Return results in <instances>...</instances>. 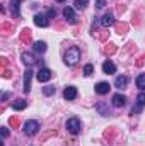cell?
<instances>
[{"mask_svg":"<svg viewBox=\"0 0 145 146\" xmlns=\"http://www.w3.org/2000/svg\"><path fill=\"white\" fill-rule=\"evenodd\" d=\"M137 87L142 88V90H145V73H142V75L137 76Z\"/></svg>","mask_w":145,"mask_h":146,"instance_id":"18","label":"cell"},{"mask_svg":"<svg viewBox=\"0 0 145 146\" xmlns=\"http://www.w3.org/2000/svg\"><path fill=\"white\" fill-rule=\"evenodd\" d=\"M34 24L36 26H39V27H48V17L46 15H43V14H36L34 15Z\"/></svg>","mask_w":145,"mask_h":146,"instance_id":"5","label":"cell"},{"mask_svg":"<svg viewBox=\"0 0 145 146\" xmlns=\"http://www.w3.org/2000/svg\"><path fill=\"white\" fill-rule=\"evenodd\" d=\"M43 92H44V95H51V94H55V87H50L48 85V87H44Z\"/></svg>","mask_w":145,"mask_h":146,"instance_id":"22","label":"cell"},{"mask_svg":"<svg viewBox=\"0 0 145 146\" xmlns=\"http://www.w3.org/2000/svg\"><path fill=\"white\" fill-rule=\"evenodd\" d=\"M31 78H33V72L31 70H26L24 72V92L26 94L31 90Z\"/></svg>","mask_w":145,"mask_h":146,"instance_id":"8","label":"cell"},{"mask_svg":"<svg viewBox=\"0 0 145 146\" xmlns=\"http://www.w3.org/2000/svg\"><path fill=\"white\" fill-rule=\"evenodd\" d=\"M36 78L39 80V82H48V80L51 78V72H50L48 68H41V70L38 72Z\"/></svg>","mask_w":145,"mask_h":146,"instance_id":"7","label":"cell"},{"mask_svg":"<svg viewBox=\"0 0 145 146\" xmlns=\"http://www.w3.org/2000/svg\"><path fill=\"white\" fill-rule=\"evenodd\" d=\"M56 2H65V0H56Z\"/></svg>","mask_w":145,"mask_h":146,"instance_id":"26","label":"cell"},{"mask_svg":"<svg viewBox=\"0 0 145 146\" xmlns=\"http://www.w3.org/2000/svg\"><path fill=\"white\" fill-rule=\"evenodd\" d=\"M92 72H94V66H92V65H85V68H84V75H85V76H91Z\"/></svg>","mask_w":145,"mask_h":146,"instance_id":"20","label":"cell"},{"mask_svg":"<svg viewBox=\"0 0 145 146\" xmlns=\"http://www.w3.org/2000/svg\"><path fill=\"white\" fill-rule=\"evenodd\" d=\"M104 5H106V2H104V0H97V2H96V7H97V9H103Z\"/></svg>","mask_w":145,"mask_h":146,"instance_id":"24","label":"cell"},{"mask_svg":"<svg viewBox=\"0 0 145 146\" xmlns=\"http://www.w3.org/2000/svg\"><path fill=\"white\" fill-rule=\"evenodd\" d=\"M46 17H50V19H51V17H56V10H55V9H50L48 14H46Z\"/></svg>","mask_w":145,"mask_h":146,"instance_id":"23","label":"cell"},{"mask_svg":"<svg viewBox=\"0 0 145 146\" xmlns=\"http://www.w3.org/2000/svg\"><path fill=\"white\" fill-rule=\"evenodd\" d=\"M38 131H39V122H38V121H28V122L24 124V133H26L28 136L36 134Z\"/></svg>","mask_w":145,"mask_h":146,"instance_id":"3","label":"cell"},{"mask_svg":"<svg viewBox=\"0 0 145 146\" xmlns=\"http://www.w3.org/2000/svg\"><path fill=\"white\" fill-rule=\"evenodd\" d=\"M87 3H89V0H75V9H79V10H82V9H85L87 7Z\"/></svg>","mask_w":145,"mask_h":146,"instance_id":"19","label":"cell"},{"mask_svg":"<svg viewBox=\"0 0 145 146\" xmlns=\"http://www.w3.org/2000/svg\"><path fill=\"white\" fill-rule=\"evenodd\" d=\"M67 131L72 133V134H79L80 133V121L77 117H72L67 121Z\"/></svg>","mask_w":145,"mask_h":146,"instance_id":"2","label":"cell"},{"mask_svg":"<svg viewBox=\"0 0 145 146\" xmlns=\"http://www.w3.org/2000/svg\"><path fill=\"white\" fill-rule=\"evenodd\" d=\"M26 106H28V100H22V99H19V100H14V104H12V109H14V110H22V109H26Z\"/></svg>","mask_w":145,"mask_h":146,"instance_id":"14","label":"cell"},{"mask_svg":"<svg viewBox=\"0 0 145 146\" xmlns=\"http://www.w3.org/2000/svg\"><path fill=\"white\" fill-rule=\"evenodd\" d=\"M34 51L36 53H44L46 51V42L44 41H36L34 42Z\"/></svg>","mask_w":145,"mask_h":146,"instance_id":"16","label":"cell"},{"mask_svg":"<svg viewBox=\"0 0 145 146\" xmlns=\"http://www.w3.org/2000/svg\"><path fill=\"white\" fill-rule=\"evenodd\" d=\"M101 24H103L104 27H109V26H113V24H114V15H113V12H106V14L103 15Z\"/></svg>","mask_w":145,"mask_h":146,"instance_id":"6","label":"cell"},{"mask_svg":"<svg viewBox=\"0 0 145 146\" xmlns=\"http://www.w3.org/2000/svg\"><path fill=\"white\" fill-rule=\"evenodd\" d=\"M137 102H138V107H144L145 106V94H140V95H138Z\"/></svg>","mask_w":145,"mask_h":146,"instance_id":"21","label":"cell"},{"mask_svg":"<svg viewBox=\"0 0 145 146\" xmlns=\"http://www.w3.org/2000/svg\"><path fill=\"white\" fill-rule=\"evenodd\" d=\"M126 104V99H125V95H121V94H116V95H113V106L114 107H123Z\"/></svg>","mask_w":145,"mask_h":146,"instance_id":"9","label":"cell"},{"mask_svg":"<svg viewBox=\"0 0 145 146\" xmlns=\"http://www.w3.org/2000/svg\"><path fill=\"white\" fill-rule=\"evenodd\" d=\"M22 61H24L26 65H34V63H36L34 56H33V54H28V53H22Z\"/></svg>","mask_w":145,"mask_h":146,"instance_id":"17","label":"cell"},{"mask_svg":"<svg viewBox=\"0 0 145 146\" xmlns=\"http://www.w3.org/2000/svg\"><path fill=\"white\" fill-rule=\"evenodd\" d=\"M109 83L108 82H99L97 85H96V94H99V95H106L109 92Z\"/></svg>","mask_w":145,"mask_h":146,"instance_id":"4","label":"cell"},{"mask_svg":"<svg viewBox=\"0 0 145 146\" xmlns=\"http://www.w3.org/2000/svg\"><path fill=\"white\" fill-rule=\"evenodd\" d=\"M63 17L68 21V22H75V14H73V9H70V7H65L63 9Z\"/></svg>","mask_w":145,"mask_h":146,"instance_id":"13","label":"cell"},{"mask_svg":"<svg viewBox=\"0 0 145 146\" xmlns=\"http://www.w3.org/2000/svg\"><path fill=\"white\" fill-rule=\"evenodd\" d=\"M63 60H65V63H67V65L73 66V65H75V63L80 60V49H79L77 46L68 48V49L65 51V56H63Z\"/></svg>","mask_w":145,"mask_h":146,"instance_id":"1","label":"cell"},{"mask_svg":"<svg viewBox=\"0 0 145 146\" xmlns=\"http://www.w3.org/2000/svg\"><path fill=\"white\" fill-rule=\"evenodd\" d=\"M103 72L104 73H108V75H111V73H114L116 72V66H114V63H113V61H104V63H103Z\"/></svg>","mask_w":145,"mask_h":146,"instance_id":"12","label":"cell"},{"mask_svg":"<svg viewBox=\"0 0 145 146\" xmlns=\"http://www.w3.org/2000/svg\"><path fill=\"white\" fill-rule=\"evenodd\" d=\"M63 97H65L67 100H73V99L77 97V88H75V87H67V88L63 90Z\"/></svg>","mask_w":145,"mask_h":146,"instance_id":"10","label":"cell"},{"mask_svg":"<svg viewBox=\"0 0 145 146\" xmlns=\"http://www.w3.org/2000/svg\"><path fill=\"white\" fill-rule=\"evenodd\" d=\"M9 136V131H7V127H2V138H7Z\"/></svg>","mask_w":145,"mask_h":146,"instance_id":"25","label":"cell"},{"mask_svg":"<svg viewBox=\"0 0 145 146\" xmlns=\"http://www.w3.org/2000/svg\"><path fill=\"white\" fill-rule=\"evenodd\" d=\"M19 3H21V0H10V10H12V14H14L15 17L21 15V12H19Z\"/></svg>","mask_w":145,"mask_h":146,"instance_id":"15","label":"cell"},{"mask_svg":"<svg viewBox=\"0 0 145 146\" xmlns=\"http://www.w3.org/2000/svg\"><path fill=\"white\" fill-rule=\"evenodd\" d=\"M126 83H128V78H126L125 75H119V76L114 80V87H116V88H125Z\"/></svg>","mask_w":145,"mask_h":146,"instance_id":"11","label":"cell"}]
</instances>
